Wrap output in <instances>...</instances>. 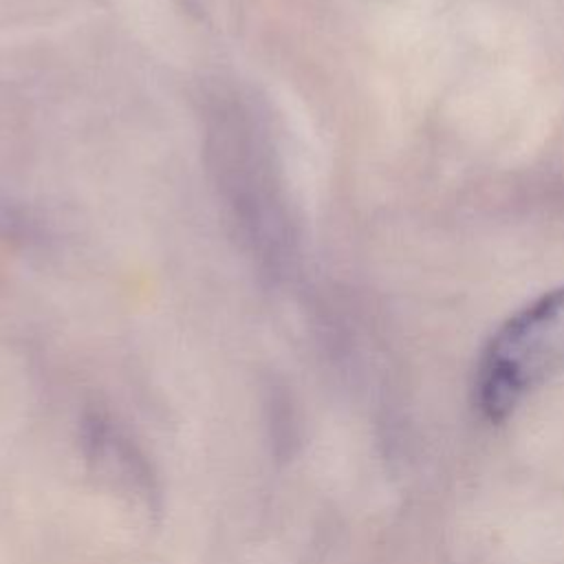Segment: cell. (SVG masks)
Segmentation results:
<instances>
[{
  "mask_svg": "<svg viewBox=\"0 0 564 564\" xmlns=\"http://www.w3.org/2000/svg\"><path fill=\"white\" fill-rule=\"evenodd\" d=\"M564 370V284L513 313L487 341L474 403L489 421L509 416L533 390Z\"/></svg>",
  "mask_w": 564,
  "mask_h": 564,
  "instance_id": "6da1fadb",
  "label": "cell"
}]
</instances>
